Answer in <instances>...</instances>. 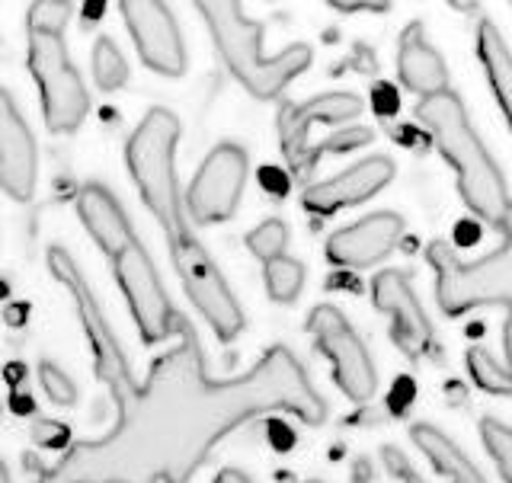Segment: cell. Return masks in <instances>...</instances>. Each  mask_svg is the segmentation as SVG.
<instances>
[{
    "mask_svg": "<svg viewBox=\"0 0 512 483\" xmlns=\"http://www.w3.org/2000/svg\"><path fill=\"white\" fill-rule=\"evenodd\" d=\"M93 77H96V84H100V90H106V93L125 87L128 61H125V55L119 52V45L112 39L96 42V48H93Z\"/></svg>",
    "mask_w": 512,
    "mask_h": 483,
    "instance_id": "21",
    "label": "cell"
},
{
    "mask_svg": "<svg viewBox=\"0 0 512 483\" xmlns=\"http://www.w3.org/2000/svg\"><path fill=\"white\" fill-rule=\"evenodd\" d=\"M477 55L484 64V74L490 80V90L500 103L503 116L512 128V52L503 42L500 29L490 20H480L477 26ZM503 244L484 260H468L436 240L429 247V266L436 269V298L445 314H461L480 308V304H503L506 308V359H493L487 349L468 352V368L474 381L484 391L493 394H512V205L500 224Z\"/></svg>",
    "mask_w": 512,
    "mask_h": 483,
    "instance_id": "3",
    "label": "cell"
},
{
    "mask_svg": "<svg viewBox=\"0 0 512 483\" xmlns=\"http://www.w3.org/2000/svg\"><path fill=\"white\" fill-rule=\"evenodd\" d=\"M112 269H116L119 288L128 301V308H132V317L144 343H160V340H167L173 330H180L183 317L176 314V308L170 304L164 282L157 279L151 256L144 253L138 240H132L125 250L112 256Z\"/></svg>",
    "mask_w": 512,
    "mask_h": 483,
    "instance_id": "9",
    "label": "cell"
},
{
    "mask_svg": "<svg viewBox=\"0 0 512 483\" xmlns=\"http://www.w3.org/2000/svg\"><path fill=\"white\" fill-rule=\"evenodd\" d=\"M480 436H484V445H487V452L496 464V471H500V477L506 483H512V429L487 416V420L480 423Z\"/></svg>",
    "mask_w": 512,
    "mask_h": 483,
    "instance_id": "22",
    "label": "cell"
},
{
    "mask_svg": "<svg viewBox=\"0 0 512 483\" xmlns=\"http://www.w3.org/2000/svg\"><path fill=\"white\" fill-rule=\"evenodd\" d=\"M397 74L404 80V87L420 96V100L448 90V68L442 55L426 42V29L420 23H410L404 36H400Z\"/></svg>",
    "mask_w": 512,
    "mask_h": 483,
    "instance_id": "17",
    "label": "cell"
},
{
    "mask_svg": "<svg viewBox=\"0 0 512 483\" xmlns=\"http://www.w3.org/2000/svg\"><path fill=\"white\" fill-rule=\"evenodd\" d=\"M448 7H455V10H461V13H474L477 10V0H445Z\"/></svg>",
    "mask_w": 512,
    "mask_h": 483,
    "instance_id": "27",
    "label": "cell"
},
{
    "mask_svg": "<svg viewBox=\"0 0 512 483\" xmlns=\"http://www.w3.org/2000/svg\"><path fill=\"white\" fill-rule=\"evenodd\" d=\"M0 483H10V474H7V464L0 461Z\"/></svg>",
    "mask_w": 512,
    "mask_h": 483,
    "instance_id": "28",
    "label": "cell"
},
{
    "mask_svg": "<svg viewBox=\"0 0 512 483\" xmlns=\"http://www.w3.org/2000/svg\"><path fill=\"white\" fill-rule=\"evenodd\" d=\"M0 420H4V407H0Z\"/></svg>",
    "mask_w": 512,
    "mask_h": 483,
    "instance_id": "29",
    "label": "cell"
},
{
    "mask_svg": "<svg viewBox=\"0 0 512 483\" xmlns=\"http://www.w3.org/2000/svg\"><path fill=\"white\" fill-rule=\"evenodd\" d=\"M71 13V0H36L26 16L29 71L39 84L45 125L55 135L77 132L90 112L87 87L64 48V26H68Z\"/></svg>",
    "mask_w": 512,
    "mask_h": 483,
    "instance_id": "6",
    "label": "cell"
},
{
    "mask_svg": "<svg viewBox=\"0 0 512 483\" xmlns=\"http://www.w3.org/2000/svg\"><path fill=\"white\" fill-rule=\"evenodd\" d=\"M176 141H180V122L173 112L151 109L125 144V164L132 170V180L148 212L164 228L170 260L180 272L189 301L212 324L218 340L228 343L244 330V314H240V304L231 295L228 282L221 279L215 260L186 221L180 183H176Z\"/></svg>",
    "mask_w": 512,
    "mask_h": 483,
    "instance_id": "2",
    "label": "cell"
},
{
    "mask_svg": "<svg viewBox=\"0 0 512 483\" xmlns=\"http://www.w3.org/2000/svg\"><path fill=\"white\" fill-rule=\"evenodd\" d=\"M400 237H404V218L394 212H375L356 224H349L343 231H336L327 240V256L336 266L365 269L381 263L388 253H394Z\"/></svg>",
    "mask_w": 512,
    "mask_h": 483,
    "instance_id": "16",
    "label": "cell"
},
{
    "mask_svg": "<svg viewBox=\"0 0 512 483\" xmlns=\"http://www.w3.org/2000/svg\"><path fill=\"white\" fill-rule=\"evenodd\" d=\"M116 407L119 420L103 439L71 445L39 483H186L221 439L256 416L324 420V400L288 349H272L237 378H212L186 320L180 343Z\"/></svg>",
    "mask_w": 512,
    "mask_h": 483,
    "instance_id": "1",
    "label": "cell"
},
{
    "mask_svg": "<svg viewBox=\"0 0 512 483\" xmlns=\"http://www.w3.org/2000/svg\"><path fill=\"white\" fill-rule=\"evenodd\" d=\"M39 381H42V391L48 394V400L58 407H71L77 400V384L61 372L58 365L52 362H42L39 365Z\"/></svg>",
    "mask_w": 512,
    "mask_h": 483,
    "instance_id": "24",
    "label": "cell"
},
{
    "mask_svg": "<svg viewBox=\"0 0 512 483\" xmlns=\"http://www.w3.org/2000/svg\"><path fill=\"white\" fill-rule=\"evenodd\" d=\"M304 285V266L292 256H276L266 263V292L272 301H295Z\"/></svg>",
    "mask_w": 512,
    "mask_h": 483,
    "instance_id": "20",
    "label": "cell"
},
{
    "mask_svg": "<svg viewBox=\"0 0 512 483\" xmlns=\"http://www.w3.org/2000/svg\"><path fill=\"white\" fill-rule=\"evenodd\" d=\"M247 247L253 256H260L263 263L276 260V256H282L288 247V228L279 218H269L263 224H256V228L247 234Z\"/></svg>",
    "mask_w": 512,
    "mask_h": 483,
    "instance_id": "23",
    "label": "cell"
},
{
    "mask_svg": "<svg viewBox=\"0 0 512 483\" xmlns=\"http://www.w3.org/2000/svg\"><path fill=\"white\" fill-rule=\"evenodd\" d=\"M394 180V160L391 157H365L349 170L330 176L324 183H314L304 189V208L320 215H333L340 208L359 205L365 199L378 196V192Z\"/></svg>",
    "mask_w": 512,
    "mask_h": 483,
    "instance_id": "15",
    "label": "cell"
},
{
    "mask_svg": "<svg viewBox=\"0 0 512 483\" xmlns=\"http://www.w3.org/2000/svg\"><path fill=\"white\" fill-rule=\"evenodd\" d=\"M48 272L68 288L71 298H74V308H77V317L80 324H84V333H87V343L93 349V359H96V375H100L109 391L116 400H122L128 391H135L138 384L132 378V368H128L125 356H122V346L119 340L112 336L106 317H103V308L96 304L90 285L84 279V272L77 269V263L68 256V250L61 247H52L48 250Z\"/></svg>",
    "mask_w": 512,
    "mask_h": 483,
    "instance_id": "7",
    "label": "cell"
},
{
    "mask_svg": "<svg viewBox=\"0 0 512 483\" xmlns=\"http://www.w3.org/2000/svg\"><path fill=\"white\" fill-rule=\"evenodd\" d=\"M413 442L432 461V468H436L442 477H448V483H487L484 474L461 455V448L448 439L445 432L432 429V426H413Z\"/></svg>",
    "mask_w": 512,
    "mask_h": 483,
    "instance_id": "19",
    "label": "cell"
},
{
    "mask_svg": "<svg viewBox=\"0 0 512 483\" xmlns=\"http://www.w3.org/2000/svg\"><path fill=\"white\" fill-rule=\"evenodd\" d=\"M247 183V151L240 144H218L192 176L186 192V212L199 224L228 221L237 212Z\"/></svg>",
    "mask_w": 512,
    "mask_h": 483,
    "instance_id": "10",
    "label": "cell"
},
{
    "mask_svg": "<svg viewBox=\"0 0 512 483\" xmlns=\"http://www.w3.org/2000/svg\"><path fill=\"white\" fill-rule=\"evenodd\" d=\"M340 13H384L391 10V0H327Z\"/></svg>",
    "mask_w": 512,
    "mask_h": 483,
    "instance_id": "25",
    "label": "cell"
},
{
    "mask_svg": "<svg viewBox=\"0 0 512 483\" xmlns=\"http://www.w3.org/2000/svg\"><path fill=\"white\" fill-rule=\"evenodd\" d=\"M39 154L26 119L16 109L13 96L0 90V189L16 202H29L36 192Z\"/></svg>",
    "mask_w": 512,
    "mask_h": 483,
    "instance_id": "14",
    "label": "cell"
},
{
    "mask_svg": "<svg viewBox=\"0 0 512 483\" xmlns=\"http://www.w3.org/2000/svg\"><path fill=\"white\" fill-rule=\"evenodd\" d=\"M416 119L436 141L439 154L455 167L458 173V192L474 212L500 228L509 212V192L500 167L493 164L484 141L477 138L474 125L464 112V103L452 90H442L436 96H426L416 106Z\"/></svg>",
    "mask_w": 512,
    "mask_h": 483,
    "instance_id": "5",
    "label": "cell"
},
{
    "mask_svg": "<svg viewBox=\"0 0 512 483\" xmlns=\"http://www.w3.org/2000/svg\"><path fill=\"white\" fill-rule=\"evenodd\" d=\"M215 39L224 68L240 80L256 100H276L298 74L308 71L311 48L288 45L279 55H266V29L250 20L240 0H192Z\"/></svg>",
    "mask_w": 512,
    "mask_h": 483,
    "instance_id": "4",
    "label": "cell"
},
{
    "mask_svg": "<svg viewBox=\"0 0 512 483\" xmlns=\"http://www.w3.org/2000/svg\"><path fill=\"white\" fill-rule=\"evenodd\" d=\"M362 112V100L356 93H324L304 103H285L279 112V144L292 167L311 164V125H346Z\"/></svg>",
    "mask_w": 512,
    "mask_h": 483,
    "instance_id": "13",
    "label": "cell"
},
{
    "mask_svg": "<svg viewBox=\"0 0 512 483\" xmlns=\"http://www.w3.org/2000/svg\"><path fill=\"white\" fill-rule=\"evenodd\" d=\"M119 10L141 61L164 77H180L186 71V48L164 0H119Z\"/></svg>",
    "mask_w": 512,
    "mask_h": 483,
    "instance_id": "11",
    "label": "cell"
},
{
    "mask_svg": "<svg viewBox=\"0 0 512 483\" xmlns=\"http://www.w3.org/2000/svg\"><path fill=\"white\" fill-rule=\"evenodd\" d=\"M308 330L314 336L317 349L330 359L333 378L340 384V391L352 404H368L378 388V372L365 343L359 340V333L352 330L349 320L336 311L333 304H320L308 317Z\"/></svg>",
    "mask_w": 512,
    "mask_h": 483,
    "instance_id": "8",
    "label": "cell"
},
{
    "mask_svg": "<svg viewBox=\"0 0 512 483\" xmlns=\"http://www.w3.org/2000/svg\"><path fill=\"white\" fill-rule=\"evenodd\" d=\"M77 215H80V221H84V228L90 231V237L100 244V250L109 253V260L135 240L132 224H128L122 205L112 199V192L103 186L90 183V186L80 189Z\"/></svg>",
    "mask_w": 512,
    "mask_h": 483,
    "instance_id": "18",
    "label": "cell"
},
{
    "mask_svg": "<svg viewBox=\"0 0 512 483\" xmlns=\"http://www.w3.org/2000/svg\"><path fill=\"white\" fill-rule=\"evenodd\" d=\"M215 483H253L247 474H240V471H234V468H228V471H221L218 477H215Z\"/></svg>",
    "mask_w": 512,
    "mask_h": 483,
    "instance_id": "26",
    "label": "cell"
},
{
    "mask_svg": "<svg viewBox=\"0 0 512 483\" xmlns=\"http://www.w3.org/2000/svg\"><path fill=\"white\" fill-rule=\"evenodd\" d=\"M372 298L378 304L381 314L391 317V340L394 346L404 352L407 359H420L432 352V343H436V333H432V324L426 311L416 301L413 288L407 282L404 272H381L372 282Z\"/></svg>",
    "mask_w": 512,
    "mask_h": 483,
    "instance_id": "12",
    "label": "cell"
}]
</instances>
